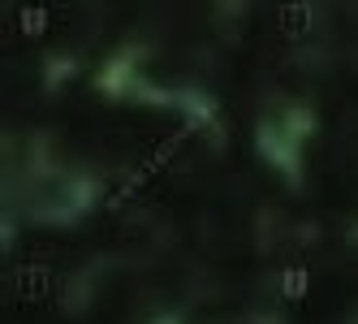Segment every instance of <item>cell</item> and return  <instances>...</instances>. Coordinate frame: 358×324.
<instances>
[{"label": "cell", "mask_w": 358, "mask_h": 324, "mask_svg": "<svg viewBox=\"0 0 358 324\" xmlns=\"http://www.w3.org/2000/svg\"><path fill=\"white\" fill-rule=\"evenodd\" d=\"M17 27H22V35H27V39H39L48 31V9L27 5V9H22V17H17Z\"/></svg>", "instance_id": "obj_4"}, {"label": "cell", "mask_w": 358, "mask_h": 324, "mask_svg": "<svg viewBox=\"0 0 358 324\" xmlns=\"http://www.w3.org/2000/svg\"><path fill=\"white\" fill-rule=\"evenodd\" d=\"M48 286H52V272H48V268H39V264L13 268V290H17L22 298H43Z\"/></svg>", "instance_id": "obj_1"}, {"label": "cell", "mask_w": 358, "mask_h": 324, "mask_svg": "<svg viewBox=\"0 0 358 324\" xmlns=\"http://www.w3.org/2000/svg\"><path fill=\"white\" fill-rule=\"evenodd\" d=\"M306 286H311V272H306V268H285V272H280V290H285L289 303H302Z\"/></svg>", "instance_id": "obj_3"}, {"label": "cell", "mask_w": 358, "mask_h": 324, "mask_svg": "<svg viewBox=\"0 0 358 324\" xmlns=\"http://www.w3.org/2000/svg\"><path fill=\"white\" fill-rule=\"evenodd\" d=\"M311 22H315V5H285L280 9V31H285L289 39L311 35Z\"/></svg>", "instance_id": "obj_2"}]
</instances>
